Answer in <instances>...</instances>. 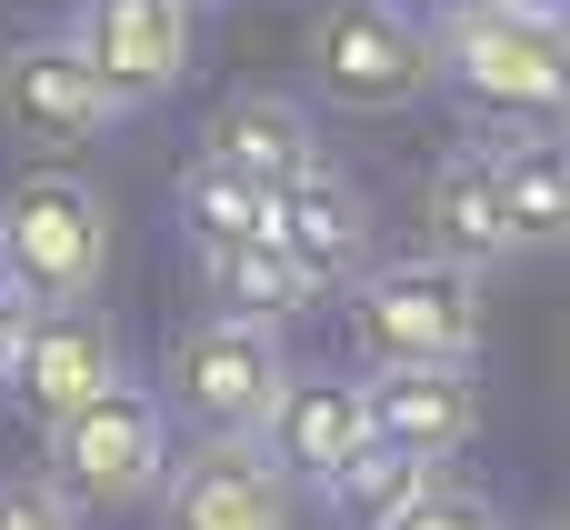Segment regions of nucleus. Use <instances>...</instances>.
Wrapping results in <instances>:
<instances>
[{
    "mask_svg": "<svg viewBox=\"0 0 570 530\" xmlns=\"http://www.w3.org/2000/svg\"><path fill=\"white\" fill-rule=\"evenodd\" d=\"M120 381V331H110V311L100 301H30V321H20V361H10V391H20V411L50 431V421H70L90 391H110Z\"/></svg>",
    "mask_w": 570,
    "mask_h": 530,
    "instance_id": "9",
    "label": "nucleus"
},
{
    "mask_svg": "<svg viewBox=\"0 0 570 530\" xmlns=\"http://www.w3.org/2000/svg\"><path fill=\"white\" fill-rule=\"evenodd\" d=\"M170 210H180V230H190V251H210V241H261L271 230V190L250 180V170H230V160H190L180 170V190H170Z\"/></svg>",
    "mask_w": 570,
    "mask_h": 530,
    "instance_id": "19",
    "label": "nucleus"
},
{
    "mask_svg": "<svg viewBox=\"0 0 570 530\" xmlns=\"http://www.w3.org/2000/svg\"><path fill=\"white\" fill-rule=\"evenodd\" d=\"M441 10H471V0H441Z\"/></svg>",
    "mask_w": 570,
    "mask_h": 530,
    "instance_id": "24",
    "label": "nucleus"
},
{
    "mask_svg": "<svg viewBox=\"0 0 570 530\" xmlns=\"http://www.w3.org/2000/svg\"><path fill=\"white\" fill-rule=\"evenodd\" d=\"M491 170H501L511 251H561L570 241V150L551 130H511V140H491Z\"/></svg>",
    "mask_w": 570,
    "mask_h": 530,
    "instance_id": "17",
    "label": "nucleus"
},
{
    "mask_svg": "<svg viewBox=\"0 0 570 530\" xmlns=\"http://www.w3.org/2000/svg\"><path fill=\"white\" fill-rule=\"evenodd\" d=\"M200 281H210V301L220 311H250V321H301L311 301H321V281L261 230V241H210L200 251Z\"/></svg>",
    "mask_w": 570,
    "mask_h": 530,
    "instance_id": "18",
    "label": "nucleus"
},
{
    "mask_svg": "<svg viewBox=\"0 0 570 530\" xmlns=\"http://www.w3.org/2000/svg\"><path fill=\"white\" fill-rule=\"evenodd\" d=\"M200 150L230 160V170H250L261 190H281L291 170L321 160V130H311V100H291V90H230L200 120Z\"/></svg>",
    "mask_w": 570,
    "mask_h": 530,
    "instance_id": "14",
    "label": "nucleus"
},
{
    "mask_svg": "<svg viewBox=\"0 0 570 530\" xmlns=\"http://www.w3.org/2000/svg\"><path fill=\"white\" fill-rule=\"evenodd\" d=\"M351 341L371 371H401V361H471L481 351V271L441 261V251H411V261H361L351 281Z\"/></svg>",
    "mask_w": 570,
    "mask_h": 530,
    "instance_id": "1",
    "label": "nucleus"
},
{
    "mask_svg": "<svg viewBox=\"0 0 570 530\" xmlns=\"http://www.w3.org/2000/svg\"><path fill=\"white\" fill-rule=\"evenodd\" d=\"M0 291H10V281H0Z\"/></svg>",
    "mask_w": 570,
    "mask_h": 530,
    "instance_id": "26",
    "label": "nucleus"
},
{
    "mask_svg": "<svg viewBox=\"0 0 570 530\" xmlns=\"http://www.w3.org/2000/svg\"><path fill=\"white\" fill-rule=\"evenodd\" d=\"M160 471H170V411L140 381H110L70 421H50V471L40 481L80 511H130V501L160 491Z\"/></svg>",
    "mask_w": 570,
    "mask_h": 530,
    "instance_id": "4",
    "label": "nucleus"
},
{
    "mask_svg": "<svg viewBox=\"0 0 570 530\" xmlns=\"http://www.w3.org/2000/svg\"><path fill=\"white\" fill-rule=\"evenodd\" d=\"M521 10H541V20H561V10H570V0H521Z\"/></svg>",
    "mask_w": 570,
    "mask_h": 530,
    "instance_id": "23",
    "label": "nucleus"
},
{
    "mask_svg": "<svg viewBox=\"0 0 570 530\" xmlns=\"http://www.w3.org/2000/svg\"><path fill=\"white\" fill-rule=\"evenodd\" d=\"M431 481H451V461H431V451H401V441H351L331 471H321V511L331 521H351V530H381L401 501H421Z\"/></svg>",
    "mask_w": 570,
    "mask_h": 530,
    "instance_id": "16",
    "label": "nucleus"
},
{
    "mask_svg": "<svg viewBox=\"0 0 570 530\" xmlns=\"http://www.w3.org/2000/svg\"><path fill=\"white\" fill-rule=\"evenodd\" d=\"M0 110H10V130H20V140H40V150L100 140V130L120 120V100L90 80V60H80L60 30L10 40V60H0Z\"/></svg>",
    "mask_w": 570,
    "mask_h": 530,
    "instance_id": "11",
    "label": "nucleus"
},
{
    "mask_svg": "<svg viewBox=\"0 0 570 530\" xmlns=\"http://www.w3.org/2000/svg\"><path fill=\"white\" fill-rule=\"evenodd\" d=\"M190 10H210V0H190Z\"/></svg>",
    "mask_w": 570,
    "mask_h": 530,
    "instance_id": "25",
    "label": "nucleus"
},
{
    "mask_svg": "<svg viewBox=\"0 0 570 530\" xmlns=\"http://www.w3.org/2000/svg\"><path fill=\"white\" fill-rule=\"evenodd\" d=\"M361 421H371V441L451 461L481 431V381H471V361H401V371L361 381Z\"/></svg>",
    "mask_w": 570,
    "mask_h": 530,
    "instance_id": "12",
    "label": "nucleus"
},
{
    "mask_svg": "<svg viewBox=\"0 0 570 530\" xmlns=\"http://www.w3.org/2000/svg\"><path fill=\"white\" fill-rule=\"evenodd\" d=\"M421 230H431V251L461 261V271H501V261H521V251H511V210H501V170H491V150H451V160L431 170V190H421Z\"/></svg>",
    "mask_w": 570,
    "mask_h": 530,
    "instance_id": "15",
    "label": "nucleus"
},
{
    "mask_svg": "<svg viewBox=\"0 0 570 530\" xmlns=\"http://www.w3.org/2000/svg\"><path fill=\"white\" fill-rule=\"evenodd\" d=\"M271 241L321 281V291H341L361 261H381V220H371V190L351 180V170H331V160H311V170H291L281 190H271Z\"/></svg>",
    "mask_w": 570,
    "mask_h": 530,
    "instance_id": "10",
    "label": "nucleus"
},
{
    "mask_svg": "<svg viewBox=\"0 0 570 530\" xmlns=\"http://www.w3.org/2000/svg\"><path fill=\"white\" fill-rule=\"evenodd\" d=\"M20 321H30V301L0 291V391H10V361H20Z\"/></svg>",
    "mask_w": 570,
    "mask_h": 530,
    "instance_id": "22",
    "label": "nucleus"
},
{
    "mask_svg": "<svg viewBox=\"0 0 570 530\" xmlns=\"http://www.w3.org/2000/svg\"><path fill=\"white\" fill-rule=\"evenodd\" d=\"M301 491H321V471L351 451V441H371V421H361V381H321V371H291L281 381V401H271V421L250 431Z\"/></svg>",
    "mask_w": 570,
    "mask_h": 530,
    "instance_id": "13",
    "label": "nucleus"
},
{
    "mask_svg": "<svg viewBox=\"0 0 570 530\" xmlns=\"http://www.w3.org/2000/svg\"><path fill=\"white\" fill-rule=\"evenodd\" d=\"M110 271V200L70 170H30L0 200V281L20 301H100Z\"/></svg>",
    "mask_w": 570,
    "mask_h": 530,
    "instance_id": "5",
    "label": "nucleus"
},
{
    "mask_svg": "<svg viewBox=\"0 0 570 530\" xmlns=\"http://www.w3.org/2000/svg\"><path fill=\"white\" fill-rule=\"evenodd\" d=\"M431 80H451L471 110H511V120H551L561 110V20L521 10V0H471L431 20Z\"/></svg>",
    "mask_w": 570,
    "mask_h": 530,
    "instance_id": "3",
    "label": "nucleus"
},
{
    "mask_svg": "<svg viewBox=\"0 0 570 530\" xmlns=\"http://www.w3.org/2000/svg\"><path fill=\"white\" fill-rule=\"evenodd\" d=\"M90 80L140 110V100H170L190 80V0H70V30H60Z\"/></svg>",
    "mask_w": 570,
    "mask_h": 530,
    "instance_id": "7",
    "label": "nucleus"
},
{
    "mask_svg": "<svg viewBox=\"0 0 570 530\" xmlns=\"http://www.w3.org/2000/svg\"><path fill=\"white\" fill-rule=\"evenodd\" d=\"M301 60L331 110H401L411 90H431V20L401 0H321Z\"/></svg>",
    "mask_w": 570,
    "mask_h": 530,
    "instance_id": "6",
    "label": "nucleus"
},
{
    "mask_svg": "<svg viewBox=\"0 0 570 530\" xmlns=\"http://www.w3.org/2000/svg\"><path fill=\"white\" fill-rule=\"evenodd\" d=\"M381 530H511V521H501L481 491H451V481H431L421 501H401V511H391Z\"/></svg>",
    "mask_w": 570,
    "mask_h": 530,
    "instance_id": "20",
    "label": "nucleus"
},
{
    "mask_svg": "<svg viewBox=\"0 0 570 530\" xmlns=\"http://www.w3.org/2000/svg\"><path fill=\"white\" fill-rule=\"evenodd\" d=\"M281 381H291L281 321L210 311V321H190V331L170 341V361H160V411H170L180 431H200V441H250V431L271 421Z\"/></svg>",
    "mask_w": 570,
    "mask_h": 530,
    "instance_id": "2",
    "label": "nucleus"
},
{
    "mask_svg": "<svg viewBox=\"0 0 570 530\" xmlns=\"http://www.w3.org/2000/svg\"><path fill=\"white\" fill-rule=\"evenodd\" d=\"M0 530H90V511L60 501L50 481H0Z\"/></svg>",
    "mask_w": 570,
    "mask_h": 530,
    "instance_id": "21",
    "label": "nucleus"
},
{
    "mask_svg": "<svg viewBox=\"0 0 570 530\" xmlns=\"http://www.w3.org/2000/svg\"><path fill=\"white\" fill-rule=\"evenodd\" d=\"M160 530H301V481L261 441H200L160 471Z\"/></svg>",
    "mask_w": 570,
    "mask_h": 530,
    "instance_id": "8",
    "label": "nucleus"
}]
</instances>
